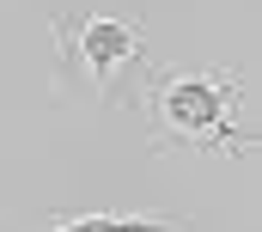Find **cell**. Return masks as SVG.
<instances>
[{"label": "cell", "instance_id": "obj_4", "mask_svg": "<svg viewBox=\"0 0 262 232\" xmlns=\"http://www.w3.org/2000/svg\"><path fill=\"white\" fill-rule=\"evenodd\" d=\"M0 202H6V183H0Z\"/></svg>", "mask_w": 262, "mask_h": 232}, {"label": "cell", "instance_id": "obj_1", "mask_svg": "<svg viewBox=\"0 0 262 232\" xmlns=\"http://www.w3.org/2000/svg\"><path fill=\"white\" fill-rule=\"evenodd\" d=\"M134 110L146 122V141L159 153H213V159H250L256 122H250V80L232 61H152Z\"/></svg>", "mask_w": 262, "mask_h": 232}, {"label": "cell", "instance_id": "obj_2", "mask_svg": "<svg viewBox=\"0 0 262 232\" xmlns=\"http://www.w3.org/2000/svg\"><path fill=\"white\" fill-rule=\"evenodd\" d=\"M49 43H55V92H79L92 104H128V110L159 61L146 25L134 12H104V6L55 12Z\"/></svg>", "mask_w": 262, "mask_h": 232}, {"label": "cell", "instance_id": "obj_5", "mask_svg": "<svg viewBox=\"0 0 262 232\" xmlns=\"http://www.w3.org/2000/svg\"><path fill=\"white\" fill-rule=\"evenodd\" d=\"M37 232H43V226H37Z\"/></svg>", "mask_w": 262, "mask_h": 232}, {"label": "cell", "instance_id": "obj_3", "mask_svg": "<svg viewBox=\"0 0 262 232\" xmlns=\"http://www.w3.org/2000/svg\"><path fill=\"white\" fill-rule=\"evenodd\" d=\"M43 232H189L171 214H49Z\"/></svg>", "mask_w": 262, "mask_h": 232}]
</instances>
